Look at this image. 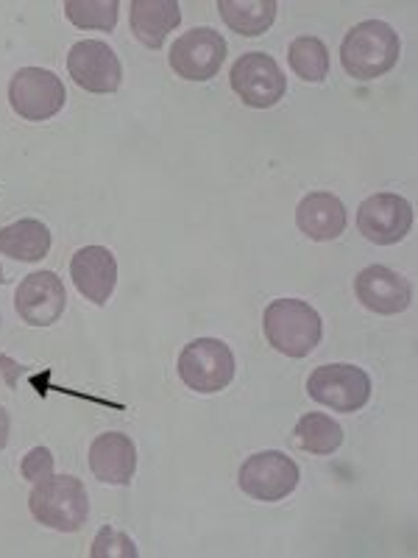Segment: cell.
<instances>
[{
	"mask_svg": "<svg viewBox=\"0 0 418 558\" xmlns=\"http://www.w3.org/2000/svg\"><path fill=\"white\" fill-rule=\"evenodd\" d=\"M287 62L302 82L321 84L330 73V51L318 37H296L287 48Z\"/></svg>",
	"mask_w": 418,
	"mask_h": 558,
	"instance_id": "obj_21",
	"label": "cell"
},
{
	"mask_svg": "<svg viewBox=\"0 0 418 558\" xmlns=\"http://www.w3.org/2000/svg\"><path fill=\"white\" fill-rule=\"evenodd\" d=\"M296 441L312 456H332L343 445V427L327 413H305L296 425Z\"/></svg>",
	"mask_w": 418,
	"mask_h": 558,
	"instance_id": "obj_20",
	"label": "cell"
},
{
	"mask_svg": "<svg viewBox=\"0 0 418 558\" xmlns=\"http://www.w3.org/2000/svg\"><path fill=\"white\" fill-rule=\"evenodd\" d=\"M226 59V39L216 28L201 26L190 28L187 34L173 43L171 48V70L184 82H209L218 76Z\"/></svg>",
	"mask_w": 418,
	"mask_h": 558,
	"instance_id": "obj_9",
	"label": "cell"
},
{
	"mask_svg": "<svg viewBox=\"0 0 418 558\" xmlns=\"http://www.w3.org/2000/svg\"><path fill=\"white\" fill-rule=\"evenodd\" d=\"M67 93L53 70L23 68L9 82V104L23 121L42 123L62 112Z\"/></svg>",
	"mask_w": 418,
	"mask_h": 558,
	"instance_id": "obj_6",
	"label": "cell"
},
{
	"mask_svg": "<svg viewBox=\"0 0 418 558\" xmlns=\"http://www.w3.org/2000/svg\"><path fill=\"white\" fill-rule=\"evenodd\" d=\"M28 511L39 525L51 531L76 533L89 520L87 488L73 475H51L48 481L34 483Z\"/></svg>",
	"mask_w": 418,
	"mask_h": 558,
	"instance_id": "obj_2",
	"label": "cell"
},
{
	"mask_svg": "<svg viewBox=\"0 0 418 558\" xmlns=\"http://www.w3.org/2000/svg\"><path fill=\"white\" fill-rule=\"evenodd\" d=\"M51 229L37 218H23L0 229V254L12 260L37 263L51 252Z\"/></svg>",
	"mask_w": 418,
	"mask_h": 558,
	"instance_id": "obj_18",
	"label": "cell"
},
{
	"mask_svg": "<svg viewBox=\"0 0 418 558\" xmlns=\"http://www.w3.org/2000/svg\"><path fill=\"white\" fill-rule=\"evenodd\" d=\"M73 286L93 305H107L118 288V260L103 246H84L70 260Z\"/></svg>",
	"mask_w": 418,
	"mask_h": 558,
	"instance_id": "obj_14",
	"label": "cell"
},
{
	"mask_svg": "<svg viewBox=\"0 0 418 558\" xmlns=\"http://www.w3.org/2000/svg\"><path fill=\"white\" fill-rule=\"evenodd\" d=\"M268 343L285 357H307L321 343L323 324L312 305L302 299H276L262 316Z\"/></svg>",
	"mask_w": 418,
	"mask_h": 558,
	"instance_id": "obj_3",
	"label": "cell"
},
{
	"mask_svg": "<svg viewBox=\"0 0 418 558\" xmlns=\"http://www.w3.org/2000/svg\"><path fill=\"white\" fill-rule=\"evenodd\" d=\"M20 472H23V477L32 483L48 481V477L53 475L51 450H48V447H34V450L23 458V463H20Z\"/></svg>",
	"mask_w": 418,
	"mask_h": 558,
	"instance_id": "obj_24",
	"label": "cell"
},
{
	"mask_svg": "<svg viewBox=\"0 0 418 558\" xmlns=\"http://www.w3.org/2000/svg\"><path fill=\"white\" fill-rule=\"evenodd\" d=\"M307 393L337 413H357L371 400V377L355 363H327L312 368Z\"/></svg>",
	"mask_w": 418,
	"mask_h": 558,
	"instance_id": "obj_5",
	"label": "cell"
},
{
	"mask_svg": "<svg viewBox=\"0 0 418 558\" xmlns=\"http://www.w3.org/2000/svg\"><path fill=\"white\" fill-rule=\"evenodd\" d=\"M298 463L279 450L254 452L237 470V486L260 502H279L291 497L298 486Z\"/></svg>",
	"mask_w": 418,
	"mask_h": 558,
	"instance_id": "obj_7",
	"label": "cell"
},
{
	"mask_svg": "<svg viewBox=\"0 0 418 558\" xmlns=\"http://www.w3.org/2000/svg\"><path fill=\"white\" fill-rule=\"evenodd\" d=\"M355 293L366 311L377 313V316H396L405 313L413 302V286L410 279L402 274L391 271L385 266H368L357 274Z\"/></svg>",
	"mask_w": 418,
	"mask_h": 558,
	"instance_id": "obj_13",
	"label": "cell"
},
{
	"mask_svg": "<svg viewBox=\"0 0 418 558\" xmlns=\"http://www.w3.org/2000/svg\"><path fill=\"white\" fill-rule=\"evenodd\" d=\"M93 558H137L139 550L126 533L114 531V527H101L93 542V550H89Z\"/></svg>",
	"mask_w": 418,
	"mask_h": 558,
	"instance_id": "obj_23",
	"label": "cell"
},
{
	"mask_svg": "<svg viewBox=\"0 0 418 558\" xmlns=\"http://www.w3.org/2000/svg\"><path fill=\"white\" fill-rule=\"evenodd\" d=\"M176 368L190 391L218 393L235 380V355L221 338H196L182 349Z\"/></svg>",
	"mask_w": 418,
	"mask_h": 558,
	"instance_id": "obj_4",
	"label": "cell"
},
{
	"mask_svg": "<svg viewBox=\"0 0 418 558\" xmlns=\"http://www.w3.org/2000/svg\"><path fill=\"white\" fill-rule=\"evenodd\" d=\"M67 307L64 282L53 271L28 274L14 291V311L32 327H51Z\"/></svg>",
	"mask_w": 418,
	"mask_h": 558,
	"instance_id": "obj_12",
	"label": "cell"
},
{
	"mask_svg": "<svg viewBox=\"0 0 418 558\" xmlns=\"http://www.w3.org/2000/svg\"><path fill=\"white\" fill-rule=\"evenodd\" d=\"M296 223L310 241H335L346 229V207H343V202L335 193H310V196L298 202Z\"/></svg>",
	"mask_w": 418,
	"mask_h": 558,
	"instance_id": "obj_16",
	"label": "cell"
},
{
	"mask_svg": "<svg viewBox=\"0 0 418 558\" xmlns=\"http://www.w3.org/2000/svg\"><path fill=\"white\" fill-rule=\"evenodd\" d=\"M118 0H67L64 14L82 32H114L118 26Z\"/></svg>",
	"mask_w": 418,
	"mask_h": 558,
	"instance_id": "obj_22",
	"label": "cell"
},
{
	"mask_svg": "<svg viewBox=\"0 0 418 558\" xmlns=\"http://www.w3.org/2000/svg\"><path fill=\"white\" fill-rule=\"evenodd\" d=\"M0 282H3V268H0Z\"/></svg>",
	"mask_w": 418,
	"mask_h": 558,
	"instance_id": "obj_26",
	"label": "cell"
},
{
	"mask_svg": "<svg viewBox=\"0 0 418 558\" xmlns=\"http://www.w3.org/2000/svg\"><path fill=\"white\" fill-rule=\"evenodd\" d=\"M182 23V9L176 0H134L132 3V34L139 43L159 51L168 34Z\"/></svg>",
	"mask_w": 418,
	"mask_h": 558,
	"instance_id": "obj_17",
	"label": "cell"
},
{
	"mask_svg": "<svg viewBox=\"0 0 418 558\" xmlns=\"http://www.w3.org/2000/svg\"><path fill=\"white\" fill-rule=\"evenodd\" d=\"M89 470L101 483L128 486L137 472V447L123 433H101L89 445Z\"/></svg>",
	"mask_w": 418,
	"mask_h": 558,
	"instance_id": "obj_15",
	"label": "cell"
},
{
	"mask_svg": "<svg viewBox=\"0 0 418 558\" xmlns=\"http://www.w3.org/2000/svg\"><path fill=\"white\" fill-rule=\"evenodd\" d=\"M357 229L377 246H393L405 241L413 229V207L396 193H374L357 209Z\"/></svg>",
	"mask_w": 418,
	"mask_h": 558,
	"instance_id": "obj_11",
	"label": "cell"
},
{
	"mask_svg": "<svg viewBox=\"0 0 418 558\" xmlns=\"http://www.w3.org/2000/svg\"><path fill=\"white\" fill-rule=\"evenodd\" d=\"M67 73L78 87L96 96L118 93L123 84L121 59L101 39H82L73 45L67 53Z\"/></svg>",
	"mask_w": 418,
	"mask_h": 558,
	"instance_id": "obj_10",
	"label": "cell"
},
{
	"mask_svg": "<svg viewBox=\"0 0 418 558\" xmlns=\"http://www.w3.org/2000/svg\"><path fill=\"white\" fill-rule=\"evenodd\" d=\"M402 57L399 34L385 20H362L341 43V64L357 82H374L396 68Z\"/></svg>",
	"mask_w": 418,
	"mask_h": 558,
	"instance_id": "obj_1",
	"label": "cell"
},
{
	"mask_svg": "<svg viewBox=\"0 0 418 558\" xmlns=\"http://www.w3.org/2000/svg\"><path fill=\"white\" fill-rule=\"evenodd\" d=\"M276 0H218L223 23L241 37H260L276 20Z\"/></svg>",
	"mask_w": 418,
	"mask_h": 558,
	"instance_id": "obj_19",
	"label": "cell"
},
{
	"mask_svg": "<svg viewBox=\"0 0 418 558\" xmlns=\"http://www.w3.org/2000/svg\"><path fill=\"white\" fill-rule=\"evenodd\" d=\"M232 89L237 93L246 107L251 109H271L276 107L287 93V78L279 70L276 59L262 51L243 53L229 73Z\"/></svg>",
	"mask_w": 418,
	"mask_h": 558,
	"instance_id": "obj_8",
	"label": "cell"
},
{
	"mask_svg": "<svg viewBox=\"0 0 418 558\" xmlns=\"http://www.w3.org/2000/svg\"><path fill=\"white\" fill-rule=\"evenodd\" d=\"M9 445V413L7 408H0V450H7Z\"/></svg>",
	"mask_w": 418,
	"mask_h": 558,
	"instance_id": "obj_25",
	"label": "cell"
}]
</instances>
